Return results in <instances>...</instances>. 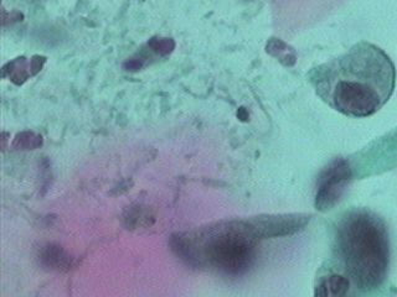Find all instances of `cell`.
<instances>
[{
    "mask_svg": "<svg viewBox=\"0 0 397 297\" xmlns=\"http://www.w3.org/2000/svg\"><path fill=\"white\" fill-rule=\"evenodd\" d=\"M308 78L318 97L334 111L347 117L366 118L393 96L396 69L384 50L363 41L312 69Z\"/></svg>",
    "mask_w": 397,
    "mask_h": 297,
    "instance_id": "6da1fadb",
    "label": "cell"
},
{
    "mask_svg": "<svg viewBox=\"0 0 397 297\" xmlns=\"http://www.w3.org/2000/svg\"><path fill=\"white\" fill-rule=\"evenodd\" d=\"M334 260L330 268L361 293L383 286L390 267L386 224L368 208H352L334 224Z\"/></svg>",
    "mask_w": 397,
    "mask_h": 297,
    "instance_id": "7a4b0ae2",
    "label": "cell"
},
{
    "mask_svg": "<svg viewBox=\"0 0 397 297\" xmlns=\"http://www.w3.org/2000/svg\"><path fill=\"white\" fill-rule=\"evenodd\" d=\"M260 230L252 222H224L174 239V249L187 263L227 276H240L254 265Z\"/></svg>",
    "mask_w": 397,
    "mask_h": 297,
    "instance_id": "3957f363",
    "label": "cell"
},
{
    "mask_svg": "<svg viewBox=\"0 0 397 297\" xmlns=\"http://www.w3.org/2000/svg\"><path fill=\"white\" fill-rule=\"evenodd\" d=\"M349 164L354 177L364 179L397 167V128L359 151Z\"/></svg>",
    "mask_w": 397,
    "mask_h": 297,
    "instance_id": "277c9868",
    "label": "cell"
},
{
    "mask_svg": "<svg viewBox=\"0 0 397 297\" xmlns=\"http://www.w3.org/2000/svg\"><path fill=\"white\" fill-rule=\"evenodd\" d=\"M352 179H354L353 171L349 161L347 159L334 160L323 171L319 180L317 195L318 210L327 211L337 205Z\"/></svg>",
    "mask_w": 397,
    "mask_h": 297,
    "instance_id": "5b68a950",
    "label": "cell"
},
{
    "mask_svg": "<svg viewBox=\"0 0 397 297\" xmlns=\"http://www.w3.org/2000/svg\"><path fill=\"white\" fill-rule=\"evenodd\" d=\"M40 144H41V137H38L33 133H21L15 139V147H18L31 149V147H39Z\"/></svg>",
    "mask_w": 397,
    "mask_h": 297,
    "instance_id": "8992f818",
    "label": "cell"
},
{
    "mask_svg": "<svg viewBox=\"0 0 397 297\" xmlns=\"http://www.w3.org/2000/svg\"><path fill=\"white\" fill-rule=\"evenodd\" d=\"M149 46L152 47L156 52L159 55H168L172 52L173 49H174V41L172 39H153L151 43H149Z\"/></svg>",
    "mask_w": 397,
    "mask_h": 297,
    "instance_id": "52a82bcc",
    "label": "cell"
},
{
    "mask_svg": "<svg viewBox=\"0 0 397 297\" xmlns=\"http://www.w3.org/2000/svg\"><path fill=\"white\" fill-rule=\"evenodd\" d=\"M45 64V57H40V56H35L31 60V65H30V69H31V74H36L39 71L43 69V65Z\"/></svg>",
    "mask_w": 397,
    "mask_h": 297,
    "instance_id": "ba28073f",
    "label": "cell"
},
{
    "mask_svg": "<svg viewBox=\"0 0 397 297\" xmlns=\"http://www.w3.org/2000/svg\"><path fill=\"white\" fill-rule=\"evenodd\" d=\"M124 67L128 69V71H137V69H141L142 67V65L141 62H138L136 60H131V61H128L124 65Z\"/></svg>",
    "mask_w": 397,
    "mask_h": 297,
    "instance_id": "9c48e42d",
    "label": "cell"
}]
</instances>
